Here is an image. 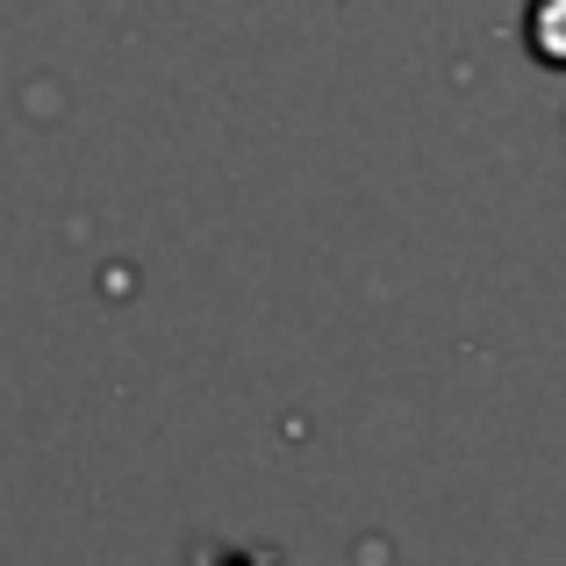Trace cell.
I'll return each mask as SVG.
<instances>
[{
	"label": "cell",
	"mask_w": 566,
	"mask_h": 566,
	"mask_svg": "<svg viewBox=\"0 0 566 566\" xmlns=\"http://www.w3.org/2000/svg\"><path fill=\"white\" fill-rule=\"evenodd\" d=\"M524 36H531V51H538L545 65H566V0H531Z\"/></svg>",
	"instance_id": "cell-1"
}]
</instances>
